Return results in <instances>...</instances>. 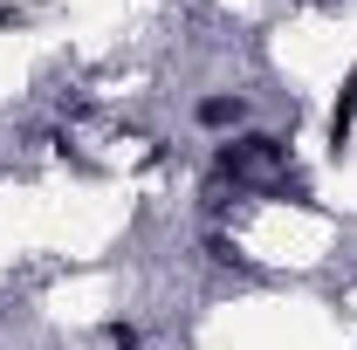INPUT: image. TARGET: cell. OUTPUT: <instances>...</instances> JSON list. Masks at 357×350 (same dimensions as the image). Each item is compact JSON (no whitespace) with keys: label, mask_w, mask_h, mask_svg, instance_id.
Returning a JSON list of instances; mask_svg holds the SVG:
<instances>
[{"label":"cell","mask_w":357,"mask_h":350,"mask_svg":"<svg viewBox=\"0 0 357 350\" xmlns=\"http://www.w3.org/2000/svg\"><path fill=\"white\" fill-rule=\"evenodd\" d=\"M199 117H206V124H227V117H241V103H227V96H213V103H206Z\"/></svg>","instance_id":"6da1fadb"}]
</instances>
